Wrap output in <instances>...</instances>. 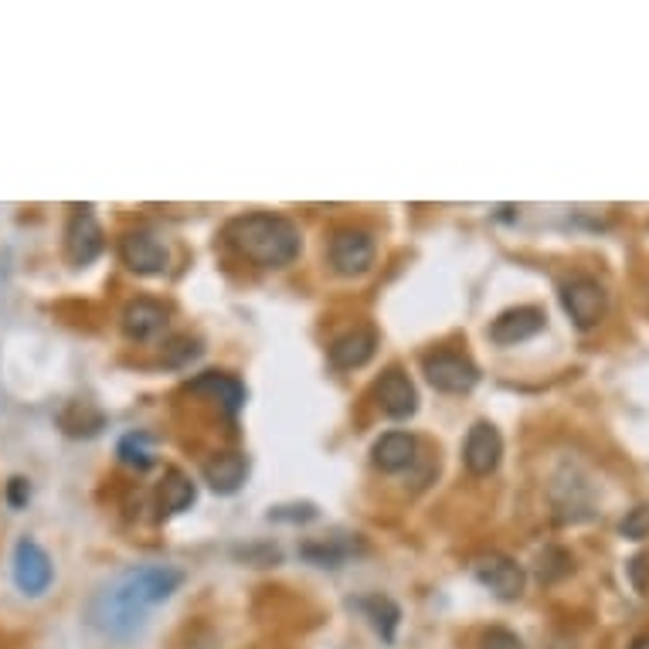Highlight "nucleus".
<instances>
[{"mask_svg":"<svg viewBox=\"0 0 649 649\" xmlns=\"http://www.w3.org/2000/svg\"><path fill=\"white\" fill-rule=\"evenodd\" d=\"M184 575L171 564H139L106 581L89 605V623L106 639L126 642L147 626L150 609L167 602L181 588Z\"/></svg>","mask_w":649,"mask_h":649,"instance_id":"1","label":"nucleus"},{"mask_svg":"<svg viewBox=\"0 0 649 649\" xmlns=\"http://www.w3.org/2000/svg\"><path fill=\"white\" fill-rule=\"evenodd\" d=\"M224 242H229L242 259H248L259 269H282L296 262L303 238L299 229L282 215L252 211L242 218H232L224 224Z\"/></svg>","mask_w":649,"mask_h":649,"instance_id":"2","label":"nucleus"},{"mask_svg":"<svg viewBox=\"0 0 649 649\" xmlns=\"http://www.w3.org/2000/svg\"><path fill=\"white\" fill-rule=\"evenodd\" d=\"M561 306L564 314L572 317V323L578 330H596L605 320V309H609V293L599 279L591 275H572L568 282L561 286Z\"/></svg>","mask_w":649,"mask_h":649,"instance_id":"3","label":"nucleus"},{"mask_svg":"<svg viewBox=\"0 0 649 649\" xmlns=\"http://www.w3.org/2000/svg\"><path fill=\"white\" fill-rule=\"evenodd\" d=\"M421 371H426L429 384L442 394H466L479 381V368L460 351H432L421 360Z\"/></svg>","mask_w":649,"mask_h":649,"instance_id":"4","label":"nucleus"},{"mask_svg":"<svg viewBox=\"0 0 649 649\" xmlns=\"http://www.w3.org/2000/svg\"><path fill=\"white\" fill-rule=\"evenodd\" d=\"M330 266L341 275H364L375 266V238L360 229H341L330 238Z\"/></svg>","mask_w":649,"mask_h":649,"instance_id":"5","label":"nucleus"},{"mask_svg":"<svg viewBox=\"0 0 649 649\" xmlns=\"http://www.w3.org/2000/svg\"><path fill=\"white\" fill-rule=\"evenodd\" d=\"M476 581L490 588L497 599L503 602H514L524 596V588H527V572H524V564H517L514 558H506V554H487V558H479L476 561Z\"/></svg>","mask_w":649,"mask_h":649,"instance_id":"6","label":"nucleus"},{"mask_svg":"<svg viewBox=\"0 0 649 649\" xmlns=\"http://www.w3.org/2000/svg\"><path fill=\"white\" fill-rule=\"evenodd\" d=\"M120 259L136 275H160L167 269V262H171V256H167V245L154 232H147V229L123 232V238H120Z\"/></svg>","mask_w":649,"mask_h":649,"instance_id":"7","label":"nucleus"},{"mask_svg":"<svg viewBox=\"0 0 649 649\" xmlns=\"http://www.w3.org/2000/svg\"><path fill=\"white\" fill-rule=\"evenodd\" d=\"M106 248V235L102 224L96 221V215L89 208H78L65 229V256L72 266H89L102 256Z\"/></svg>","mask_w":649,"mask_h":649,"instance_id":"8","label":"nucleus"},{"mask_svg":"<svg viewBox=\"0 0 649 649\" xmlns=\"http://www.w3.org/2000/svg\"><path fill=\"white\" fill-rule=\"evenodd\" d=\"M51 578H54V568H51L48 551L35 541H21L14 548V585L24 596H45L51 588Z\"/></svg>","mask_w":649,"mask_h":649,"instance_id":"9","label":"nucleus"},{"mask_svg":"<svg viewBox=\"0 0 649 649\" xmlns=\"http://www.w3.org/2000/svg\"><path fill=\"white\" fill-rule=\"evenodd\" d=\"M548 327V314L538 306H514L500 314L493 323H490V341L500 344V347H514V344H524L530 336H538L541 330Z\"/></svg>","mask_w":649,"mask_h":649,"instance_id":"10","label":"nucleus"},{"mask_svg":"<svg viewBox=\"0 0 649 649\" xmlns=\"http://www.w3.org/2000/svg\"><path fill=\"white\" fill-rule=\"evenodd\" d=\"M503 460V439L497 432V426L490 421H476L466 436V445H463V463L473 476H490L497 473Z\"/></svg>","mask_w":649,"mask_h":649,"instance_id":"11","label":"nucleus"},{"mask_svg":"<svg viewBox=\"0 0 649 649\" xmlns=\"http://www.w3.org/2000/svg\"><path fill=\"white\" fill-rule=\"evenodd\" d=\"M375 399H378V408L388 415V418H412L418 412V391L412 384V378L399 368H391L381 375V381L375 384Z\"/></svg>","mask_w":649,"mask_h":649,"instance_id":"12","label":"nucleus"},{"mask_svg":"<svg viewBox=\"0 0 649 649\" xmlns=\"http://www.w3.org/2000/svg\"><path fill=\"white\" fill-rule=\"evenodd\" d=\"M375 347H378L375 330L357 327V330H347V333L336 336L327 354H330V364L336 371H354V368H364V364L375 357Z\"/></svg>","mask_w":649,"mask_h":649,"instance_id":"13","label":"nucleus"},{"mask_svg":"<svg viewBox=\"0 0 649 649\" xmlns=\"http://www.w3.org/2000/svg\"><path fill=\"white\" fill-rule=\"evenodd\" d=\"M163 327H167V306L157 299L139 296L123 309V330L130 341H150Z\"/></svg>","mask_w":649,"mask_h":649,"instance_id":"14","label":"nucleus"},{"mask_svg":"<svg viewBox=\"0 0 649 649\" xmlns=\"http://www.w3.org/2000/svg\"><path fill=\"white\" fill-rule=\"evenodd\" d=\"M415 456H418V442L408 432H384L371 449V460L381 473H402L415 463Z\"/></svg>","mask_w":649,"mask_h":649,"instance_id":"15","label":"nucleus"},{"mask_svg":"<svg viewBox=\"0 0 649 649\" xmlns=\"http://www.w3.org/2000/svg\"><path fill=\"white\" fill-rule=\"evenodd\" d=\"M191 391H205L211 399H218V405L229 412V415H238L242 405H245V388L238 378L232 375H221V371H205L201 378L191 381Z\"/></svg>","mask_w":649,"mask_h":649,"instance_id":"16","label":"nucleus"},{"mask_svg":"<svg viewBox=\"0 0 649 649\" xmlns=\"http://www.w3.org/2000/svg\"><path fill=\"white\" fill-rule=\"evenodd\" d=\"M245 473H248V460L242 453H224V456H215L208 466H205V479L215 493H235L242 483H245Z\"/></svg>","mask_w":649,"mask_h":649,"instance_id":"17","label":"nucleus"},{"mask_svg":"<svg viewBox=\"0 0 649 649\" xmlns=\"http://www.w3.org/2000/svg\"><path fill=\"white\" fill-rule=\"evenodd\" d=\"M197 490L191 483V476H184L181 469H167L163 483H160V514H181L194 503Z\"/></svg>","mask_w":649,"mask_h":649,"instance_id":"18","label":"nucleus"},{"mask_svg":"<svg viewBox=\"0 0 649 649\" xmlns=\"http://www.w3.org/2000/svg\"><path fill=\"white\" fill-rule=\"evenodd\" d=\"M120 460L126 466H136V469H147L154 463V453L147 449V436L144 432H130L123 442H120Z\"/></svg>","mask_w":649,"mask_h":649,"instance_id":"19","label":"nucleus"},{"mask_svg":"<svg viewBox=\"0 0 649 649\" xmlns=\"http://www.w3.org/2000/svg\"><path fill=\"white\" fill-rule=\"evenodd\" d=\"M371 612L375 619V629L384 636V639H394V626H399V605L388 602V599H371L368 605H364Z\"/></svg>","mask_w":649,"mask_h":649,"instance_id":"20","label":"nucleus"},{"mask_svg":"<svg viewBox=\"0 0 649 649\" xmlns=\"http://www.w3.org/2000/svg\"><path fill=\"white\" fill-rule=\"evenodd\" d=\"M479 649H527L524 639L511 629H503V626H493L487 629L483 636H479Z\"/></svg>","mask_w":649,"mask_h":649,"instance_id":"21","label":"nucleus"},{"mask_svg":"<svg viewBox=\"0 0 649 649\" xmlns=\"http://www.w3.org/2000/svg\"><path fill=\"white\" fill-rule=\"evenodd\" d=\"M8 497H11V503H14V506H24V503H27V497H32V490H27L24 479H11Z\"/></svg>","mask_w":649,"mask_h":649,"instance_id":"22","label":"nucleus"},{"mask_svg":"<svg viewBox=\"0 0 649 649\" xmlns=\"http://www.w3.org/2000/svg\"><path fill=\"white\" fill-rule=\"evenodd\" d=\"M646 517H649L646 511H636V517H633V524H623V534H636V538H642V534L649 530V527L642 524Z\"/></svg>","mask_w":649,"mask_h":649,"instance_id":"23","label":"nucleus"},{"mask_svg":"<svg viewBox=\"0 0 649 649\" xmlns=\"http://www.w3.org/2000/svg\"><path fill=\"white\" fill-rule=\"evenodd\" d=\"M629 649H649V636H639Z\"/></svg>","mask_w":649,"mask_h":649,"instance_id":"24","label":"nucleus"}]
</instances>
